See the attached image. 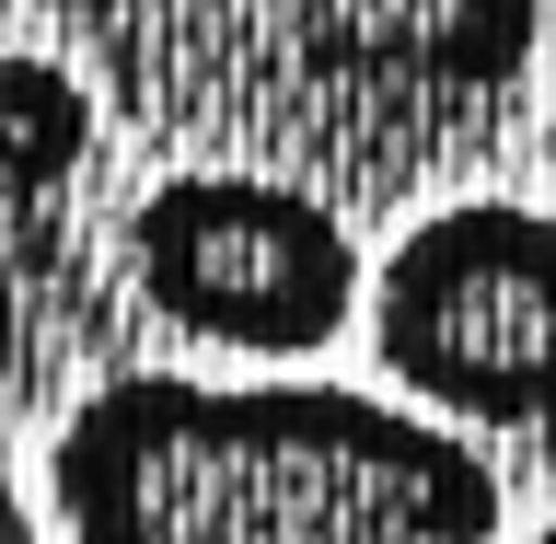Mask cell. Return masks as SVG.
Segmentation results:
<instances>
[{
	"label": "cell",
	"mask_w": 556,
	"mask_h": 544,
	"mask_svg": "<svg viewBox=\"0 0 556 544\" xmlns=\"http://www.w3.org/2000/svg\"><path fill=\"white\" fill-rule=\"evenodd\" d=\"M93 24L139 12H232L267 59L359 93H498L533 59V0H59Z\"/></svg>",
	"instance_id": "277c9868"
},
{
	"label": "cell",
	"mask_w": 556,
	"mask_h": 544,
	"mask_svg": "<svg viewBox=\"0 0 556 544\" xmlns=\"http://www.w3.org/2000/svg\"><path fill=\"white\" fill-rule=\"evenodd\" d=\"M47 521L59 544H486L498 476L359 382L116 371L47 441Z\"/></svg>",
	"instance_id": "6da1fadb"
},
{
	"label": "cell",
	"mask_w": 556,
	"mask_h": 544,
	"mask_svg": "<svg viewBox=\"0 0 556 544\" xmlns=\"http://www.w3.org/2000/svg\"><path fill=\"white\" fill-rule=\"evenodd\" d=\"M533 544H556V521H545V533H533Z\"/></svg>",
	"instance_id": "52a82bcc"
},
{
	"label": "cell",
	"mask_w": 556,
	"mask_h": 544,
	"mask_svg": "<svg viewBox=\"0 0 556 544\" xmlns=\"http://www.w3.org/2000/svg\"><path fill=\"white\" fill-rule=\"evenodd\" d=\"M0 544H35V521H24V498H12V476H0Z\"/></svg>",
	"instance_id": "8992f818"
},
{
	"label": "cell",
	"mask_w": 556,
	"mask_h": 544,
	"mask_svg": "<svg viewBox=\"0 0 556 544\" xmlns=\"http://www.w3.org/2000/svg\"><path fill=\"white\" fill-rule=\"evenodd\" d=\"M128 267L139 302L198 347H243L267 371H302L313 347H337L371 302V267L325 198L290 174H163L128 208Z\"/></svg>",
	"instance_id": "3957f363"
},
{
	"label": "cell",
	"mask_w": 556,
	"mask_h": 544,
	"mask_svg": "<svg viewBox=\"0 0 556 544\" xmlns=\"http://www.w3.org/2000/svg\"><path fill=\"white\" fill-rule=\"evenodd\" d=\"M382 382L441 429H556V208H429L371 278Z\"/></svg>",
	"instance_id": "7a4b0ae2"
},
{
	"label": "cell",
	"mask_w": 556,
	"mask_h": 544,
	"mask_svg": "<svg viewBox=\"0 0 556 544\" xmlns=\"http://www.w3.org/2000/svg\"><path fill=\"white\" fill-rule=\"evenodd\" d=\"M81 151H93V93H81L59 59H35V47L0 35V198L59 186Z\"/></svg>",
	"instance_id": "5b68a950"
}]
</instances>
